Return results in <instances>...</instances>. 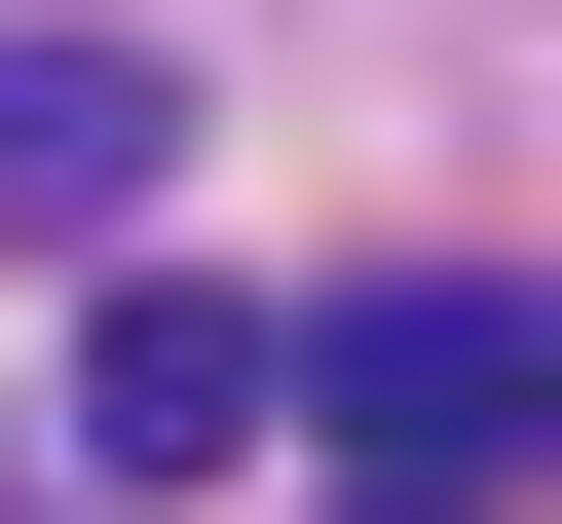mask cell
<instances>
[{
  "mask_svg": "<svg viewBox=\"0 0 562 524\" xmlns=\"http://www.w3.org/2000/svg\"><path fill=\"white\" fill-rule=\"evenodd\" d=\"M338 524H450V487H338Z\"/></svg>",
  "mask_w": 562,
  "mask_h": 524,
  "instance_id": "obj_4",
  "label": "cell"
},
{
  "mask_svg": "<svg viewBox=\"0 0 562 524\" xmlns=\"http://www.w3.org/2000/svg\"><path fill=\"white\" fill-rule=\"evenodd\" d=\"M76 487H262V300H76Z\"/></svg>",
  "mask_w": 562,
  "mask_h": 524,
  "instance_id": "obj_2",
  "label": "cell"
},
{
  "mask_svg": "<svg viewBox=\"0 0 562 524\" xmlns=\"http://www.w3.org/2000/svg\"><path fill=\"white\" fill-rule=\"evenodd\" d=\"M188 187V76L150 38H0V225H150Z\"/></svg>",
  "mask_w": 562,
  "mask_h": 524,
  "instance_id": "obj_3",
  "label": "cell"
},
{
  "mask_svg": "<svg viewBox=\"0 0 562 524\" xmlns=\"http://www.w3.org/2000/svg\"><path fill=\"white\" fill-rule=\"evenodd\" d=\"M262 412H301L338 487H525V449H562V300H487V262H413V300L262 338Z\"/></svg>",
  "mask_w": 562,
  "mask_h": 524,
  "instance_id": "obj_1",
  "label": "cell"
}]
</instances>
